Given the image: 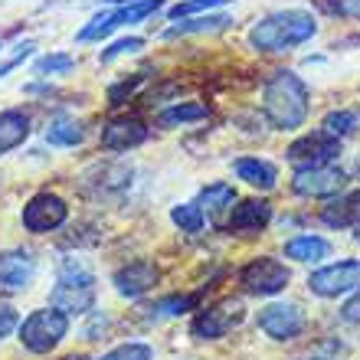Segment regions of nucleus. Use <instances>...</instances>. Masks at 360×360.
I'll use <instances>...</instances> for the list:
<instances>
[{
    "label": "nucleus",
    "mask_w": 360,
    "mask_h": 360,
    "mask_svg": "<svg viewBox=\"0 0 360 360\" xmlns=\"http://www.w3.org/2000/svg\"><path fill=\"white\" fill-rule=\"evenodd\" d=\"M308 98L311 95H308L304 79L292 69H282L262 89V112L278 131H298L308 118Z\"/></svg>",
    "instance_id": "nucleus-1"
},
{
    "label": "nucleus",
    "mask_w": 360,
    "mask_h": 360,
    "mask_svg": "<svg viewBox=\"0 0 360 360\" xmlns=\"http://www.w3.org/2000/svg\"><path fill=\"white\" fill-rule=\"evenodd\" d=\"M318 37V20L308 10H275L249 30V46L259 53H285Z\"/></svg>",
    "instance_id": "nucleus-2"
},
{
    "label": "nucleus",
    "mask_w": 360,
    "mask_h": 360,
    "mask_svg": "<svg viewBox=\"0 0 360 360\" xmlns=\"http://www.w3.org/2000/svg\"><path fill=\"white\" fill-rule=\"evenodd\" d=\"M53 308H59L63 314H86L95 304V275L82 259H66L59 266L56 288L49 295Z\"/></svg>",
    "instance_id": "nucleus-3"
},
{
    "label": "nucleus",
    "mask_w": 360,
    "mask_h": 360,
    "mask_svg": "<svg viewBox=\"0 0 360 360\" xmlns=\"http://www.w3.org/2000/svg\"><path fill=\"white\" fill-rule=\"evenodd\" d=\"M23 347L33 354H49L56 351L63 338L69 334V314H63L59 308H37L30 311L17 328Z\"/></svg>",
    "instance_id": "nucleus-4"
},
{
    "label": "nucleus",
    "mask_w": 360,
    "mask_h": 360,
    "mask_svg": "<svg viewBox=\"0 0 360 360\" xmlns=\"http://www.w3.org/2000/svg\"><path fill=\"white\" fill-rule=\"evenodd\" d=\"M246 321V308L239 298H223L217 304H207V308H197L193 321H190V334L197 341H219L226 338L229 331H236L239 324Z\"/></svg>",
    "instance_id": "nucleus-5"
},
{
    "label": "nucleus",
    "mask_w": 360,
    "mask_h": 360,
    "mask_svg": "<svg viewBox=\"0 0 360 360\" xmlns=\"http://www.w3.org/2000/svg\"><path fill=\"white\" fill-rule=\"evenodd\" d=\"M164 7V0H134V4H124L118 10H108V13H98L86 23V27L79 30V43H92V39H102L108 33L122 27H134V23H141V20L154 17L158 10Z\"/></svg>",
    "instance_id": "nucleus-6"
},
{
    "label": "nucleus",
    "mask_w": 360,
    "mask_h": 360,
    "mask_svg": "<svg viewBox=\"0 0 360 360\" xmlns=\"http://www.w3.org/2000/svg\"><path fill=\"white\" fill-rule=\"evenodd\" d=\"M288 282H292V272L285 269V262H278V259H272V256L252 259V262H246L243 272H239V285H243V292L262 295V298H272V295L285 292Z\"/></svg>",
    "instance_id": "nucleus-7"
},
{
    "label": "nucleus",
    "mask_w": 360,
    "mask_h": 360,
    "mask_svg": "<svg viewBox=\"0 0 360 360\" xmlns=\"http://www.w3.org/2000/svg\"><path fill=\"white\" fill-rule=\"evenodd\" d=\"M341 154V138H331L328 131H311V134H302L298 141L288 144V164L295 171H308V167H324V164H334Z\"/></svg>",
    "instance_id": "nucleus-8"
},
{
    "label": "nucleus",
    "mask_w": 360,
    "mask_h": 360,
    "mask_svg": "<svg viewBox=\"0 0 360 360\" xmlns=\"http://www.w3.org/2000/svg\"><path fill=\"white\" fill-rule=\"evenodd\" d=\"M308 288L318 298H344L360 288V259H341L331 266H321L308 275Z\"/></svg>",
    "instance_id": "nucleus-9"
},
{
    "label": "nucleus",
    "mask_w": 360,
    "mask_h": 360,
    "mask_svg": "<svg viewBox=\"0 0 360 360\" xmlns=\"http://www.w3.org/2000/svg\"><path fill=\"white\" fill-rule=\"evenodd\" d=\"M347 171H341L338 164H324V167H308V171H295L292 190L298 197H318L331 200L347 187Z\"/></svg>",
    "instance_id": "nucleus-10"
},
{
    "label": "nucleus",
    "mask_w": 360,
    "mask_h": 360,
    "mask_svg": "<svg viewBox=\"0 0 360 360\" xmlns=\"http://www.w3.org/2000/svg\"><path fill=\"white\" fill-rule=\"evenodd\" d=\"M20 219H23V226H27L30 233H53V229H59L69 219V203L59 197V193L43 190V193L27 200Z\"/></svg>",
    "instance_id": "nucleus-11"
},
{
    "label": "nucleus",
    "mask_w": 360,
    "mask_h": 360,
    "mask_svg": "<svg viewBox=\"0 0 360 360\" xmlns=\"http://www.w3.org/2000/svg\"><path fill=\"white\" fill-rule=\"evenodd\" d=\"M256 324H259V331L266 334V338H272V341H295L304 331V314L292 302H272L259 311Z\"/></svg>",
    "instance_id": "nucleus-12"
},
{
    "label": "nucleus",
    "mask_w": 360,
    "mask_h": 360,
    "mask_svg": "<svg viewBox=\"0 0 360 360\" xmlns=\"http://www.w3.org/2000/svg\"><path fill=\"white\" fill-rule=\"evenodd\" d=\"M37 275V259L27 249H4L0 252V295L27 292Z\"/></svg>",
    "instance_id": "nucleus-13"
},
{
    "label": "nucleus",
    "mask_w": 360,
    "mask_h": 360,
    "mask_svg": "<svg viewBox=\"0 0 360 360\" xmlns=\"http://www.w3.org/2000/svg\"><path fill=\"white\" fill-rule=\"evenodd\" d=\"M158 278H161V272H158L151 259H134V262L122 266L112 275V285L122 298H141L158 285Z\"/></svg>",
    "instance_id": "nucleus-14"
},
{
    "label": "nucleus",
    "mask_w": 360,
    "mask_h": 360,
    "mask_svg": "<svg viewBox=\"0 0 360 360\" xmlns=\"http://www.w3.org/2000/svg\"><path fill=\"white\" fill-rule=\"evenodd\" d=\"M148 141V124L141 118H112V122L102 128V148L108 151H131L138 144Z\"/></svg>",
    "instance_id": "nucleus-15"
},
{
    "label": "nucleus",
    "mask_w": 360,
    "mask_h": 360,
    "mask_svg": "<svg viewBox=\"0 0 360 360\" xmlns=\"http://www.w3.org/2000/svg\"><path fill=\"white\" fill-rule=\"evenodd\" d=\"M269 223H272V207L266 200H239L226 219V226L236 233H262Z\"/></svg>",
    "instance_id": "nucleus-16"
},
{
    "label": "nucleus",
    "mask_w": 360,
    "mask_h": 360,
    "mask_svg": "<svg viewBox=\"0 0 360 360\" xmlns=\"http://www.w3.org/2000/svg\"><path fill=\"white\" fill-rule=\"evenodd\" d=\"M321 223L331 229H360V190L321 207Z\"/></svg>",
    "instance_id": "nucleus-17"
},
{
    "label": "nucleus",
    "mask_w": 360,
    "mask_h": 360,
    "mask_svg": "<svg viewBox=\"0 0 360 360\" xmlns=\"http://www.w3.org/2000/svg\"><path fill=\"white\" fill-rule=\"evenodd\" d=\"M236 177L246 180L249 187L269 193V190H275V184H278V167H275L272 161H262V158H239Z\"/></svg>",
    "instance_id": "nucleus-18"
},
{
    "label": "nucleus",
    "mask_w": 360,
    "mask_h": 360,
    "mask_svg": "<svg viewBox=\"0 0 360 360\" xmlns=\"http://www.w3.org/2000/svg\"><path fill=\"white\" fill-rule=\"evenodd\" d=\"M285 256L292 259V262H304V266H314V262H321V259L331 256V243L321 236H311V233H304V236H295L285 243Z\"/></svg>",
    "instance_id": "nucleus-19"
},
{
    "label": "nucleus",
    "mask_w": 360,
    "mask_h": 360,
    "mask_svg": "<svg viewBox=\"0 0 360 360\" xmlns=\"http://www.w3.org/2000/svg\"><path fill=\"white\" fill-rule=\"evenodd\" d=\"M30 138V115L20 108H7L0 112V154L13 151Z\"/></svg>",
    "instance_id": "nucleus-20"
},
{
    "label": "nucleus",
    "mask_w": 360,
    "mask_h": 360,
    "mask_svg": "<svg viewBox=\"0 0 360 360\" xmlns=\"http://www.w3.org/2000/svg\"><path fill=\"white\" fill-rule=\"evenodd\" d=\"M233 20L226 13H203V17H187V20H174V27L164 30V39H177V37H190V33H217L226 30Z\"/></svg>",
    "instance_id": "nucleus-21"
},
{
    "label": "nucleus",
    "mask_w": 360,
    "mask_h": 360,
    "mask_svg": "<svg viewBox=\"0 0 360 360\" xmlns=\"http://www.w3.org/2000/svg\"><path fill=\"white\" fill-rule=\"evenodd\" d=\"M82 141H86V128L76 118L59 115V118H53L46 124V144H53V148H76Z\"/></svg>",
    "instance_id": "nucleus-22"
},
{
    "label": "nucleus",
    "mask_w": 360,
    "mask_h": 360,
    "mask_svg": "<svg viewBox=\"0 0 360 360\" xmlns=\"http://www.w3.org/2000/svg\"><path fill=\"white\" fill-rule=\"evenodd\" d=\"M207 115H210V108L203 102H177V105H167L164 112H158V124L161 128H177V124L203 122Z\"/></svg>",
    "instance_id": "nucleus-23"
},
{
    "label": "nucleus",
    "mask_w": 360,
    "mask_h": 360,
    "mask_svg": "<svg viewBox=\"0 0 360 360\" xmlns=\"http://www.w3.org/2000/svg\"><path fill=\"white\" fill-rule=\"evenodd\" d=\"M233 203H236V190L229 184H210V187L200 190V200H197V207L207 210L210 217H219L223 210H233Z\"/></svg>",
    "instance_id": "nucleus-24"
},
{
    "label": "nucleus",
    "mask_w": 360,
    "mask_h": 360,
    "mask_svg": "<svg viewBox=\"0 0 360 360\" xmlns=\"http://www.w3.org/2000/svg\"><path fill=\"white\" fill-rule=\"evenodd\" d=\"M360 128V112H351V108H341V112L324 115L321 131H328L331 138H347Z\"/></svg>",
    "instance_id": "nucleus-25"
},
{
    "label": "nucleus",
    "mask_w": 360,
    "mask_h": 360,
    "mask_svg": "<svg viewBox=\"0 0 360 360\" xmlns=\"http://www.w3.org/2000/svg\"><path fill=\"white\" fill-rule=\"evenodd\" d=\"M197 302H200V295H171V298H161L151 311L158 318H180V314H187V311H197Z\"/></svg>",
    "instance_id": "nucleus-26"
},
{
    "label": "nucleus",
    "mask_w": 360,
    "mask_h": 360,
    "mask_svg": "<svg viewBox=\"0 0 360 360\" xmlns=\"http://www.w3.org/2000/svg\"><path fill=\"white\" fill-rule=\"evenodd\" d=\"M171 219L180 233H190V236L203 229V210H200L197 203H177V207L171 210Z\"/></svg>",
    "instance_id": "nucleus-27"
},
{
    "label": "nucleus",
    "mask_w": 360,
    "mask_h": 360,
    "mask_svg": "<svg viewBox=\"0 0 360 360\" xmlns=\"http://www.w3.org/2000/svg\"><path fill=\"white\" fill-rule=\"evenodd\" d=\"M69 69H76V56H69V53H49V56H39L33 63L37 76H63Z\"/></svg>",
    "instance_id": "nucleus-28"
},
{
    "label": "nucleus",
    "mask_w": 360,
    "mask_h": 360,
    "mask_svg": "<svg viewBox=\"0 0 360 360\" xmlns=\"http://www.w3.org/2000/svg\"><path fill=\"white\" fill-rule=\"evenodd\" d=\"M223 4H229V0H184V4H174V7L167 10V17H171V20L203 17V13H210V10L223 7Z\"/></svg>",
    "instance_id": "nucleus-29"
},
{
    "label": "nucleus",
    "mask_w": 360,
    "mask_h": 360,
    "mask_svg": "<svg viewBox=\"0 0 360 360\" xmlns=\"http://www.w3.org/2000/svg\"><path fill=\"white\" fill-rule=\"evenodd\" d=\"M98 360H154V347L151 344H141V341L118 344V347H112V351L102 354Z\"/></svg>",
    "instance_id": "nucleus-30"
},
{
    "label": "nucleus",
    "mask_w": 360,
    "mask_h": 360,
    "mask_svg": "<svg viewBox=\"0 0 360 360\" xmlns=\"http://www.w3.org/2000/svg\"><path fill=\"white\" fill-rule=\"evenodd\" d=\"M138 49H144V39L141 37H122V39H115L108 49H102V53H98V63H112V59L124 56V53H138Z\"/></svg>",
    "instance_id": "nucleus-31"
},
{
    "label": "nucleus",
    "mask_w": 360,
    "mask_h": 360,
    "mask_svg": "<svg viewBox=\"0 0 360 360\" xmlns=\"http://www.w3.org/2000/svg\"><path fill=\"white\" fill-rule=\"evenodd\" d=\"M33 49H37V43H33V39H23L20 46H13V53H10L7 59H0V79L7 76V72H13L20 63H27V59L33 56Z\"/></svg>",
    "instance_id": "nucleus-32"
},
{
    "label": "nucleus",
    "mask_w": 360,
    "mask_h": 360,
    "mask_svg": "<svg viewBox=\"0 0 360 360\" xmlns=\"http://www.w3.org/2000/svg\"><path fill=\"white\" fill-rule=\"evenodd\" d=\"M17 328H20L17 308H13V304H4V302H0V341H4L10 331H17Z\"/></svg>",
    "instance_id": "nucleus-33"
},
{
    "label": "nucleus",
    "mask_w": 360,
    "mask_h": 360,
    "mask_svg": "<svg viewBox=\"0 0 360 360\" xmlns=\"http://www.w3.org/2000/svg\"><path fill=\"white\" fill-rule=\"evenodd\" d=\"M341 318H344L347 324H360V288L351 295V298H347V302H344Z\"/></svg>",
    "instance_id": "nucleus-34"
},
{
    "label": "nucleus",
    "mask_w": 360,
    "mask_h": 360,
    "mask_svg": "<svg viewBox=\"0 0 360 360\" xmlns=\"http://www.w3.org/2000/svg\"><path fill=\"white\" fill-rule=\"evenodd\" d=\"M141 79H144V76H134L131 82H122V86H115L112 92H108V105H122V98H124V95H131L134 86H138Z\"/></svg>",
    "instance_id": "nucleus-35"
},
{
    "label": "nucleus",
    "mask_w": 360,
    "mask_h": 360,
    "mask_svg": "<svg viewBox=\"0 0 360 360\" xmlns=\"http://www.w3.org/2000/svg\"><path fill=\"white\" fill-rule=\"evenodd\" d=\"M105 4H118V7H124V4H134V0H105Z\"/></svg>",
    "instance_id": "nucleus-36"
},
{
    "label": "nucleus",
    "mask_w": 360,
    "mask_h": 360,
    "mask_svg": "<svg viewBox=\"0 0 360 360\" xmlns=\"http://www.w3.org/2000/svg\"><path fill=\"white\" fill-rule=\"evenodd\" d=\"M63 360H89V357H82V354L76 357V354H72V357H63Z\"/></svg>",
    "instance_id": "nucleus-37"
},
{
    "label": "nucleus",
    "mask_w": 360,
    "mask_h": 360,
    "mask_svg": "<svg viewBox=\"0 0 360 360\" xmlns=\"http://www.w3.org/2000/svg\"><path fill=\"white\" fill-rule=\"evenodd\" d=\"M357 243H360V229H357Z\"/></svg>",
    "instance_id": "nucleus-38"
}]
</instances>
